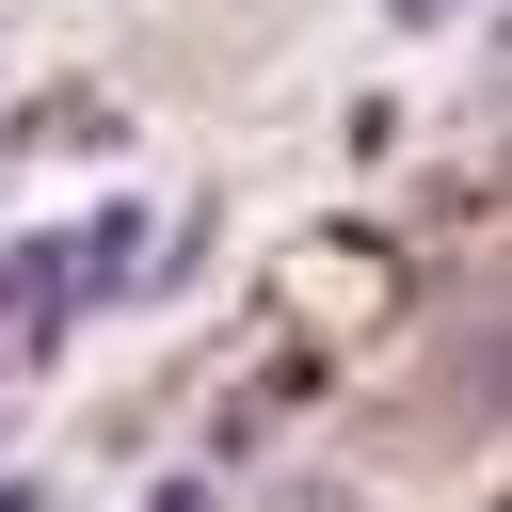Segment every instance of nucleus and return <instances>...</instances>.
I'll list each match as a JSON object with an SVG mask.
<instances>
[]
</instances>
